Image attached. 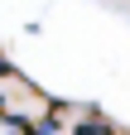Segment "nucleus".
<instances>
[{
  "label": "nucleus",
  "mask_w": 130,
  "mask_h": 135,
  "mask_svg": "<svg viewBox=\"0 0 130 135\" xmlns=\"http://www.w3.org/2000/svg\"><path fill=\"white\" fill-rule=\"evenodd\" d=\"M0 116H5V97H0Z\"/></svg>",
  "instance_id": "nucleus-1"
}]
</instances>
